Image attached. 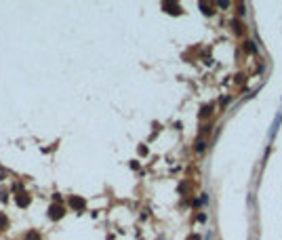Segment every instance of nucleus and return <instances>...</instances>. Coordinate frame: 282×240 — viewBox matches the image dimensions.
Returning <instances> with one entry per match:
<instances>
[{
  "label": "nucleus",
  "instance_id": "obj_7",
  "mask_svg": "<svg viewBox=\"0 0 282 240\" xmlns=\"http://www.w3.org/2000/svg\"><path fill=\"white\" fill-rule=\"evenodd\" d=\"M200 6H202V11H204V15H211V13H213V11H211V8L206 6V4H200Z\"/></svg>",
  "mask_w": 282,
  "mask_h": 240
},
{
  "label": "nucleus",
  "instance_id": "obj_5",
  "mask_svg": "<svg viewBox=\"0 0 282 240\" xmlns=\"http://www.w3.org/2000/svg\"><path fill=\"white\" fill-rule=\"evenodd\" d=\"M25 240H40V236H38L36 232H30V234L25 236Z\"/></svg>",
  "mask_w": 282,
  "mask_h": 240
},
{
  "label": "nucleus",
  "instance_id": "obj_1",
  "mask_svg": "<svg viewBox=\"0 0 282 240\" xmlns=\"http://www.w3.org/2000/svg\"><path fill=\"white\" fill-rule=\"evenodd\" d=\"M162 6H164V8H171L169 13H173V15H179V13H181V6H179V4H173V2H164Z\"/></svg>",
  "mask_w": 282,
  "mask_h": 240
},
{
  "label": "nucleus",
  "instance_id": "obj_3",
  "mask_svg": "<svg viewBox=\"0 0 282 240\" xmlns=\"http://www.w3.org/2000/svg\"><path fill=\"white\" fill-rule=\"evenodd\" d=\"M70 204H72L74 209H84V200H82V198H76V196L70 200Z\"/></svg>",
  "mask_w": 282,
  "mask_h": 240
},
{
  "label": "nucleus",
  "instance_id": "obj_4",
  "mask_svg": "<svg viewBox=\"0 0 282 240\" xmlns=\"http://www.w3.org/2000/svg\"><path fill=\"white\" fill-rule=\"evenodd\" d=\"M244 51H248V53H255L257 48H255V44H253V42H244Z\"/></svg>",
  "mask_w": 282,
  "mask_h": 240
},
{
  "label": "nucleus",
  "instance_id": "obj_6",
  "mask_svg": "<svg viewBox=\"0 0 282 240\" xmlns=\"http://www.w3.org/2000/svg\"><path fill=\"white\" fill-rule=\"evenodd\" d=\"M204 141H198V143H196V152H204Z\"/></svg>",
  "mask_w": 282,
  "mask_h": 240
},
{
  "label": "nucleus",
  "instance_id": "obj_2",
  "mask_svg": "<svg viewBox=\"0 0 282 240\" xmlns=\"http://www.w3.org/2000/svg\"><path fill=\"white\" fill-rule=\"evenodd\" d=\"M48 213H51V215H48L51 219H59V217L63 215V211H61L59 206H51V211H48Z\"/></svg>",
  "mask_w": 282,
  "mask_h": 240
},
{
  "label": "nucleus",
  "instance_id": "obj_8",
  "mask_svg": "<svg viewBox=\"0 0 282 240\" xmlns=\"http://www.w3.org/2000/svg\"><path fill=\"white\" fill-rule=\"evenodd\" d=\"M0 228H6V217L0 215Z\"/></svg>",
  "mask_w": 282,
  "mask_h": 240
}]
</instances>
